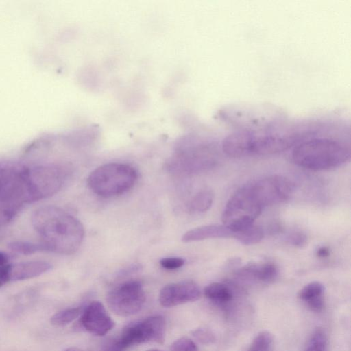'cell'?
Returning <instances> with one entry per match:
<instances>
[{
  "instance_id": "6da1fadb",
  "label": "cell",
  "mask_w": 351,
  "mask_h": 351,
  "mask_svg": "<svg viewBox=\"0 0 351 351\" xmlns=\"http://www.w3.org/2000/svg\"><path fill=\"white\" fill-rule=\"evenodd\" d=\"M31 223L47 252L72 254L83 241L84 230L81 222L58 206L38 208L32 214Z\"/></svg>"
},
{
  "instance_id": "7a4b0ae2",
  "label": "cell",
  "mask_w": 351,
  "mask_h": 351,
  "mask_svg": "<svg viewBox=\"0 0 351 351\" xmlns=\"http://www.w3.org/2000/svg\"><path fill=\"white\" fill-rule=\"evenodd\" d=\"M350 158V148L328 138H315L298 145L292 152L294 162L312 170H325L339 167Z\"/></svg>"
},
{
  "instance_id": "3957f363",
  "label": "cell",
  "mask_w": 351,
  "mask_h": 351,
  "mask_svg": "<svg viewBox=\"0 0 351 351\" xmlns=\"http://www.w3.org/2000/svg\"><path fill=\"white\" fill-rule=\"evenodd\" d=\"M289 146V141L281 136L251 132L231 134L222 142L223 152L235 158L274 154L287 149Z\"/></svg>"
},
{
  "instance_id": "277c9868",
  "label": "cell",
  "mask_w": 351,
  "mask_h": 351,
  "mask_svg": "<svg viewBox=\"0 0 351 351\" xmlns=\"http://www.w3.org/2000/svg\"><path fill=\"white\" fill-rule=\"evenodd\" d=\"M137 173L126 164L108 163L94 169L88 176L87 184L95 194L111 197L124 193L135 184Z\"/></svg>"
},
{
  "instance_id": "5b68a950",
  "label": "cell",
  "mask_w": 351,
  "mask_h": 351,
  "mask_svg": "<svg viewBox=\"0 0 351 351\" xmlns=\"http://www.w3.org/2000/svg\"><path fill=\"white\" fill-rule=\"evenodd\" d=\"M25 204L21 166L0 164V226L12 221Z\"/></svg>"
},
{
  "instance_id": "8992f818",
  "label": "cell",
  "mask_w": 351,
  "mask_h": 351,
  "mask_svg": "<svg viewBox=\"0 0 351 351\" xmlns=\"http://www.w3.org/2000/svg\"><path fill=\"white\" fill-rule=\"evenodd\" d=\"M145 299L143 287L137 280L125 281L115 286L106 298L110 310L121 316H129L140 311Z\"/></svg>"
},
{
  "instance_id": "52a82bcc",
  "label": "cell",
  "mask_w": 351,
  "mask_h": 351,
  "mask_svg": "<svg viewBox=\"0 0 351 351\" xmlns=\"http://www.w3.org/2000/svg\"><path fill=\"white\" fill-rule=\"evenodd\" d=\"M165 333V319L160 315H154L125 327L117 341L122 350L148 341L162 343Z\"/></svg>"
},
{
  "instance_id": "ba28073f",
  "label": "cell",
  "mask_w": 351,
  "mask_h": 351,
  "mask_svg": "<svg viewBox=\"0 0 351 351\" xmlns=\"http://www.w3.org/2000/svg\"><path fill=\"white\" fill-rule=\"evenodd\" d=\"M262 209L247 184L239 189L231 196L224 208L221 219L225 226L239 220L254 221L260 215Z\"/></svg>"
},
{
  "instance_id": "9c48e42d",
  "label": "cell",
  "mask_w": 351,
  "mask_h": 351,
  "mask_svg": "<svg viewBox=\"0 0 351 351\" xmlns=\"http://www.w3.org/2000/svg\"><path fill=\"white\" fill-rule=\"evenodd\" d=\"M250 186L262 208L288 199L294 189L290 180L280 176L263 178L250 184Z\"/></svg>"
},
{
  "instance_id": "30bf717a",
  "label": "cell",
  "mask_w": 351,
  "mask_h": 351,
  "mask_svg": "<svg viewBox=\"0 0 351 351\" xmlns=\"http://www.w3.org/2000/svg\"><path fill=\"white\" fill-rule=\"evenodd\" d=\"M201 296L199 286L193 281L169 283L160 291L159 302L164 307H172L197 300Z\"/></svg>"
},
{
  "instance_id": "8fae6325",
  "label": "cell",
  "mask_w": 351,
  "mask_h": 351,
  "mask_svg": "<svg viewBox=\"0 0 351 351\" xmlns=\"http://www.w3.org/2000/svg\"><path fill=\"white\" fill-rule=\"evenodd\" d=\"M80 322L86 330L97 336L105 335L114 326L105 307L99 301H93L84 307Z\"/></svg>"
},
{
  "instance_id": "7c38bea8",
  "label": "cell",
  "mask_w": 351,
  "mask_h": 351,
  "mask_svg": "<svg viewBox=\"0 0 351 351\" xmlns=\"http://www.w3.org/2000/svg\"><path fill=\"white\" fill-rule=\"evenodd\" d=\"M53 265L45 261H29L8 264L9 282L19 281L39 276L49 271Z\"/></svg>"
},
{
  "instance_id": "4fadbf2b",
  "label": "cell",
  "mask_w": 351,
  "mask_h": 351,
  "mask_svg": "<svg viewBox=\"0 0 351 351\" xmlns=\"http://www.w3.org/2000/svg\"><path fill=\"white\" fill-rule=\"evenodd\" d=\"M234 232L225 225H206L186 232L182 240L186 243L213 238H234Z\"/></svg>"
},
{
  "instance_id": "5bb4252c",
  "label": "cell",
  "mask_w": 351,
  "mask_h": 351,
  "mask_svg": "<svg viewBox=\"0 0 351 351\" xmlns=\"http://www.w3.org/2000/svg\"><path fill=\"white\" fill-rule=\"evenodd\" d=\"M324 287L317 281L311 282L298 292V298L306 303L308 308L315 312H321L324 307Z\"/></svg>"
},
{
  "instance_id": "9a60e30c",
  "label": "cell",
  "mask_w": 351,
  "mask_h": 351,
  "mask_svg": "<svg viewBox=\"0 0 351 351\" xmlns=\"http://www.w3.org/2000/svg\"><path fill=\"white\" fill-rule=\"evenodd\" d=\"M239 276L264 282L273 281L278 275L277 267L271 263H250L239 271Z\"/></svg>"
},
{
  "instance_id": "2e32d148",
  "label": "cell",
  "mask_w": 351,
  "mask_h": 351,
  "mask_svg": "<svg viewBox=\"0 0 351 351\" xmlns=\"http://www.w3.org/2000/svg\"><path fill=\"white\" fill-rule=\"evenodd\" d=\"M204 293L207 298L221 304L230 302L233 298L231 289L221 282L209 284L204 288Z\"/></svg>"
},
{
  "instance_id": "e0dca14e",
  "label": "cell",
  "mask_w": 351,
  "mask_h": 351,
  "mask_svg": "<svg viewBox=\"0 0 351 351\" xmlns=\"http://www.w3.org/2000/svg\"><path fill=\"white\" fill-rule=\"evenodd\" d=\"M264 237L263 229L254 224L247 229L237 232L234 238L244 245H253L260 242Z\"/></svg>"
},
{
  "instance_id": "ac0fdd59",
  "label": "cell",
  "mask_w": 351,
  "mask_h": 351,
  "mask_svg": "<svg viewBox=\"0 0 351 351\" xmlns=\"http://www.w3.org/2000/svg\"><path fill=\"white\" fill-rule=\"evenodd\" d=\"M11 250L23 255H31L39 252H47L45 245L40 243H32L25 241H15L8 244Z\"/></svg>"
},
{
  "instance_id": "d6986e66",
  "label": "cell",
  "mask_w": 351,
  "mask_h": 351,
  "mask_svg": "<svg viewBox=\"0 0 351 351\" xmlns=\"http://www.w3.org/2000/svg\"><path fill=\"white\" fill-rule=\"evenodd\" d=\"M83 309V306H79L62 310L51 317V323L58 326H65L80 316Z\"/></svg>"
},
{
  "instance_id": "ffe728a7",
  "label": "cell",
  "mask_w": 351,
  "mask_h": 351,
  "mask_svg": "<svg viewBox=\"0 0 351 351\" xmlns=\"http://www.w3.org/2000/svg\"><path fill=\"white\" fill-rule=\"evenodd\" d=\"M213 201V193L209 190H204L197 193L191 199L190 209L195 212L208 210Z\"/></svg>"
},
{
  "instance_id": "44dd1931",
  "label": "cell",
  "mask_w": 351,
  "mask_h": 351,
  "mask_svg": "<svg viewBox=\"0 0 351 351\" xmlns=\"http://www.w3.org/2000/svg\"><path fill=\"white\" fill-rule=\"evenodd\" d=\"M273 343L272 334L267 330H263L255 337L247 351H271Z\"/></svg>"
},
{
  "instance_id": "7402d4cb",
  "label": "cell",
  "mask_w": 351,
  "mask_h": 351,
  "mask_svg": "<svg viewBox=\"0 0 351 351\" xmlns=\"http://www.w3.org/2000/svg\"><path fill=\"white\" fill-rule=\"evenodd\" d=\"M327 337L324 330L317 328L308 339L304 351H326Z\"/></svg>"
},
{
  "instance_id": "603a6c76",
  "label": "cell",
  "mask_w": 351,
  "mask_h": 351,
  "mask_svg": "<svg viewBox=\"0 0 351 351\" xmlns=\"http://www.w3.org/2000/svg\"><path fill=\"white\" fill-rule=\"evenodd\" d=\"M170 351H199V350L191 339L182 337L173 342Z\"/></svg>"
},
{
  "instance_id": "cb8c5ba5",
  "label": "cell",
  "mask_w": 351,
  "mask_h": 351,
  "mask_svg": "<svg viewBox=\"0 0 351 351\" xmlns=\"http://www.w3.org/2000/svg\"><path fill=\"white\" fill-rule=\"evenodd\" d=\"M192 334L197 341L204 344L213 343L215 340L213 333L208 329L197 328Z\"/></svg>"
},
{
  "instance_id": "d4e9b609",
  "label": "cell",
  "mask_w": 351,
  "mask_h": 351,
  "mask_svg": "<svg viewBox=\"0 0 351 351\" xmlns=\"http://www.w3.org/2000/svg\"><path fill=\"white\" fill-rule=\"evenodd\" d=\"M160 264L165 269H175L182 267L184 264V260L177 257L164 258L160 261Z\"/></svg>"
},
{
  "instance_id": "484cf974",
  "label": "cell",
  "mask_w": 351,
  "mask_h": 351,
  "mask_svg": "<svg viewBox=\"0 0 351 351\" xmlns=\"http://www.w3.org/2000/svg\"><path fill=\"white\" fill-rule=\"evenodd\" d=\"M289 243L298 247H302L307 242V237L301 232H296L291 234L289 237Z\"/></svg>"
},
{
  "instance_id": "4316f807",
  "label": "cell",
  "mask_w": 351,
  "mask_h": 351,
  "mask_svg": "<svg viewBox=\"0 0 351 351\" xmlns=\"http://www.w3.org/2000/svg\"><path fill=\"white\" fill-rule=\"evenodd\" d=\"M8 264L0 266V287L9 282L7 269Z\"/></svg>"
},
{
  "instance_id": "83f0119b",
  "label": "cell",
  "mask_w": 351,
  "mask_h": 351,
  "mask_svg": "<svg viewBox=\"0 0 351 351\" xmlns=\"http://www.w3.org/2000/svg\"><path fill=\"white\" fill-rule=\"evenodd\" d=\"M330 254V250L327 247H321L317 250L316 255L319 258L328 257Z\"/></svg>"
},
{
  "instance_id": "f1b7e54d",
  "label": "cell",
  "mask_w": 351,
  "mask_h": 351,
  "mask_svg": "<svg viewBox=\"0 0 351 351\" xmlns=\"http://www.w3.org/2000/svg\"><path fill=\"white\" fill-rule=\"evenodd\" d=\"M104 351H123V350L120 348L117 341H116L108 345Z\"/></svg>"
},
{
  "instance_id": "f546056e",
  "label": "cell",
  "mask_w": 351,
  "mask_h": 351,
  "mask_svg": "<svg viewBox=\"0 0 351 351\" xmlns=\"http://www.w3.org/2000/svg\"><path fill=\"white\" fill-rule=\"evenodd\" d=\"M9 259V256L6 253L0 251V266L8 264Z\"/></svg>"
},
{
  "instance_id": "4dcf8cb0",
  "label": "cell",
  "mask_w": 351,
  "mask_h": 351,
  "mask_svg": "<svg viewBox=\"0 0 351 351\" xmlns=\"http://www.w3.org/2000/svg\"><path fill=\"white\" fill-rule=\"evenodd\" d=\"M66 351H82V350L77 348H70L67 349Z\"/></svg>"
},
{
  "instance_id": "1f68e13d",
  "label": "cell",
  "mask_w": 351,
  "mask_h": 351,
  "mask_svg": "<svg viewBox=\"0 0 351 351\" xmlns=\"http://www.w3.org/2000/svg\"><path fill=\"white\" fill-rule=\"evenodd\" d=\"M147 351H161V350H158V349H151V350H147Z\"/></svg>"
}]
</instances>
